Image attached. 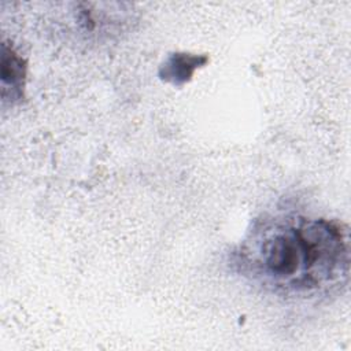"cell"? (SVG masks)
Masks as SVG:
<instances>
[{
	"label": "cell",
	"mask_w": 351,
	"mask_h": 351,
	"mask_svg": "<svg viewBox=\"0 0 351 351\" xmlns=\"http://www.w3.org/2000/svg\"><path fill=\"white\" fill-rule=\"evenodd\" d=\"M234 265L270 293L296 300L328 298L348 282V230L328 218L266 215L248 230Z\"/></svg>",
	"instance_id": "obj_1"
}]
</instances>
